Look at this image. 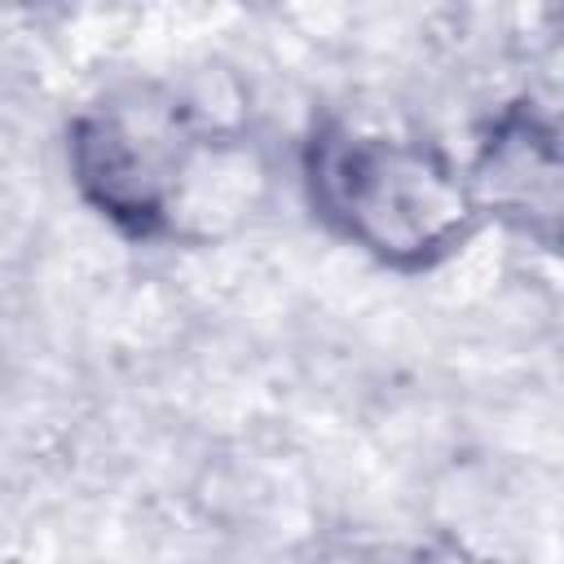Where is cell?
Segmentation results:
<instances>
[{
    "instance_id": "obj_1",
    "label": "cell",
    "mask_w": 564,
    "mask_h": 564,
    "mask_svg": "<svg viewBox=\"0 0 564 564\" xmlns=\"http://www.w3.org/2000/svg\"><path fill=\"white\" fill-rule=\"evenodd\" d=\"M300 181L330 234L397 273L436 269L485 229L463 163L423 137L326 119L304 141Z\"/></svg>"
},
{
    "instance_id": "obj_2",
    "label": "cell",
    "mask_w": 564,
    "mask_h": 564,
    "mask_svg": "<svg viewBox=\"0 0 564 564\" xmlns=\"http://www.w3.org/2000/svg\"><path fill=\"white\" fill-rule=\"evenodd\" d=\"M225 137L176 88H101L66 123V172L84 207L128 238H185Z\"/></svg>"
},
{
    "instance_id": "obj_3",
    "label": "cell",
    "mask_w": 564,
    "mask_h": 564,
    "mask_svg": "<svg viewBox=\"0 0 564 564\" xmlns=\"http://www.w3.org/2000/svg\"><path fill=\"white\" fill-rule=\"evenodd\" d=\"M463 172L485 220H507L542 247H555L564 212V154L546 115H538L529 101L502 106L485 123Z\"/></svg>"
}]
</instances>
